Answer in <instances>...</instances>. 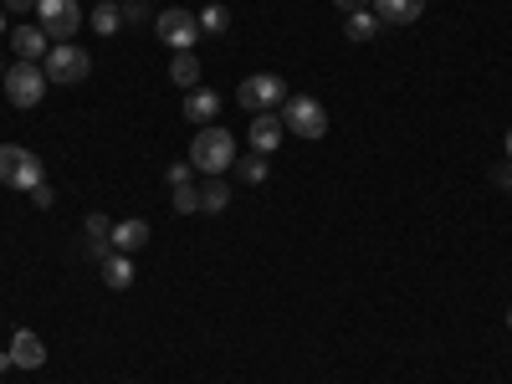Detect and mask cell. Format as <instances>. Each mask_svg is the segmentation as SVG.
<instances>
[{
    "mask_svg": "<svg viewBox=\"0 0 512 384\" xmlns=\"http://www.w3.org/2000/svg\"><path fill=\"white\" fill-rule=\"evenodd\" d=\"M190 164L205 169V175H226V169L236 164V139H231V128L221 123H205L195 144H190Z\"/></svg>",
    "mask_w": 512,
    "mask_h": 384,
    "instance_id": "cell-1",
    "label": "cell"
},
{
    "mask_svg": "<svg viewBox=\"0 0 512 384\" xmlns=\"http://www.w3.org/2000/svg\"><path fill=\"white\" fill-rule=\"evenodd\" d=\"M0 185L31 195L36 185H47V164H41V154H31L21 144H0Z\"/></svg>",
    "mask_w": 512,
    "mask_h": 384,
    "instance_id": "cell-2",
    "label": "cell"
},
{
    "mask_svg": "<svg viewBox=\"0 0 512 384\" xmlns=\"http://www.w3.org/2000/svg\"><path fill=\"white\" fill-rule=\"evenodd\" d=\"M236 103H241L246 113H272V108L287 103V82H282L277 72H251L241 88H236Z\"/></svg>",
    "mask_w": 512,
    "mask_h": 384,
    "instance_id": "cell-3",
    "label": "cell"
},
{
    "mask_svg": "<svg viewBox=\"0 0 512 384\" xmlns=\"http://www.w3.org/2000/svg\"><path fill=\"white\" fill-rule=\"evenodd\" d=\"M282 128H287V134H297V139H323V134H328V108H323L318 98H292V93H287V103H282Z\"/></svg>",
    "mask_w": 512,
    "mask_h": 384,
    "instance_id": "cell-4",
    "label": "cell"
},
{
    "mask_svg": "<svg viewBox=\"0 0 512 384\" xmlns=\"http://www.w3.org/2000/svg\"><path fill=\"white\" fill-rule=\"evenodd\" d=\"M47 82H62V88H72V82H82L93 72V57L82 52V47H72V41H57V47L47 52Z\"/></svg>",
    "mask_w": 512,
    "mask_h": 384,
    "instance_id": "cell-5",
    "label": "cell"
},
{
    "mask_svg": "<svg viewBox=\"0 0 512 384\" xmlns=\"http://www.w3.org/2000/svg\"><path fill=\"white\" fill-rule=\"evenodd\" d=\"M0 82H6V98H11L16 108H36L41 93H47V72H41L36 62H16Z\"/></svg>",
    "mask_w": 512,
    "mask_h": 384,
    "instance_id": "cell-6",
    "label": "cell"
},
{
    "mask_svg": "<svg viewBox=\"0 0 512 384\" xmlns=\"http://www.w3.org/2000/svg\"><path fill=\"white\" fill-rule=\"evenodd\" d=\"M36 16H41L47 41H67L82 26V6H77V0H36Z\"/></svg>",
    "mask_w": 512,
    "mask_h": 384,
    "instance_id": "cell-7",
    "label": "cell"
},
{
    "mask_svg": "<svg viewBox=\"0 0 512 384\" xmlns=\"http://www.w3.org/2000/svg\"><path fill=\"white\" fill-rule=\"evenodd\" d=\"M154 26H159V41L175 52H195V41L205 36L200 16H190V11H164V16H154Z\"/></svg>",
    "mask_w": 512,
    "mask_h": 384,
    "instance_id": "cell-8",
    "label": "cell"
},
{
    "mask_svg": "<svg viewBox=\"0 0 512 384\" xmlns=\"http://www.w3.org/2000/svg\"><path fill=\"white\" fill-rule=\"evenodd\" d=\"M369 11L379 16V26H415L425 16V0H369Z\"/></svg>",
    "mask_w": 512,
    "mask_h": 384,
    "instance_id": "cell-9",
    "label": "cell"
},
{
    "mask_svg": "<svg viewBox=\"0 0 512 384\" xmlns=\"http://www.w3.org/2000/svg\"><path fill=\"white\" fill-rule=\"evenodd\" d=\"M282 113H251V149L256 154H277V144H282Z\"/></svg>",
    "mask_w": 512,
    "mask_h": 384,
    "instance_id": "cell-10",
    "label": "cell"
},
{
    "mask_svg": "<svg viewBox=\"0 0 512 384\" xmlns=\"http://www.w3.org/2000/svg\"><path fill=\"white\" fill-rule=\"evenodd\" d=\"M11 364H16V369H41V364H47V344H41L31 328H21V333L11 338Z\"/></svg>",
    "mask_w": 512,
    "mask_h": 384,
    "instance_id": "cell-11",
    "label": "cell"
},
{
    "mask_svg": "<svg viewBox=\"0 0 512 384\" xmlns=\"http://www.w3.org/2000/svg\"><path fill=\"white\" fill-rule=\"evenodd\" d=\"M11 47H16L21 62H36V57L52 52V41H47V31H36V26H11Z\"/></svg>",
    "mask_w": 512,
    "mask_h": 384,
    "instance_id": "cell-12",
    "label": "cell"
},
{
    "mask_svg": "<svg viewBox=\"0 0 512 384\" xmlns=\"http://www.w3.org/2000/svg\"><path fill=\"white\" fill-rule=\"evenodd\" d=\"M216 113H221V98L210 93V88H195V93L185 98V118L200 123V128H205V123H216Z\"/></svg>",
    "mask_w": 512,
    "mask_h": 384,
    "instance_id": "cell-13",
    "label": "cell"
},
{
    "mask_svg": "<svg viewBox=\"0 0 512 384\" xmlns=\"http://www.w3.org/2000/svg\"><path fill=\"white\" fill-rule=\"evenodd\" d=\"M88 246H93V262L113 256V221L103 216V210H93V216H88Z\"/></svg>",
    "mask_w": 512,
    "mask_h": 384,
    "instance_id": "cell-14",
    "label": "cell"
},
{
    "mask_svg": "<svg viewBox=\"0 0 512 384\" xmlns=\"http://www.w3.org/2000/svg\"><path fill=\"white\" fill-rule=\"evenodd\" d=\"M144 241H149V221H118L113 226V251H123V256H134Z\"/></svg>",
    "mask_w": 512,
    "mask_h": 384,
    "instance_id": "cell-15",
    "label": "cell"
},
{
    "mask_svg": "<svg viewBox=\"0 0 512 384\" xmlns=\"http://www.w3.org/2000/svg\"><path fill=\"white\" fill-rule=\"evenodd\" d=\"M103 282L113 287V292H123V287H134V262H128V256L123 251H113V256H103Z\"/></svg>",
    "mask_w": 512,
    "mask_h": 384,
    "instance_id": "cell-16",
    "label": "cell"
},
{
    "mask_svg": "<svg viewBox=\"0 0 512 384\" xmlns=\"http://www.w3.org/2000/svg\"><path fill=\"white\" fill-rule=\"evenodd\" d=\"M169 77H175V88L195 93V88H200V57H195V52H175V62H169Z\"/></svg>",
    "mask_w": 512,
    "mask_h": 384,
    "instance_id": "cell-17",
    "label": "cell"
},
{
    "mask_svg": "<svg viewBox=\"0 0 512 384\" xmlns=\"http://www.w3.org/2000/svg\"><path fill=\"white\" fill-rule=\"evenodd\" d=\"M118 26H123V6H113V0H98V6H93V31H98V36H118Z\"/></svg>",
    "mask_w": 512,
    "mask_h": 384,
    "instance_id": "cell-18",
    "label": "cell"
},
{
    "mask_svg": "<svg viewBox=\"0 0 512 384\" xmlns=\"http://www.w3.org/2000/svg\"><path fill=\"white\" fill-rule=\"evenodd\" d=\"M231 205V185L221 180V175H210V185L200 190V210H210V216H216V210H226Z\"/></svg>",
    "mask_w": 512,
    "mask_h": 384,
    "instance_id": "cell-19",
    "label": "cell"
},
{
    "mask_svg": "<svg viewBox=\"0 0 512 384\" xmlns=\"http://www.w3.org/2000/svg\"><path fill=\"white\" fill-rule=\"evenodd\" d=\"M349 41H369V36H379V16L374 11H349Z\"/></svg>",
    "mask_w": 512,
    "mask_h": 384,
    "instance_id": "cell-20",
    "label": "cell"
},
{
    "mask_svg": "<svg viewBox=\"0 0 512 384\" xmlns=\"http://www.w3.org/2000/svg\"><path fill=\"white\" fill-rule=\"evenodd\" d=\"M236 175H241L246 185H262V180L272 175V164H267V154H251V159H236Z\"/></svg>",
    "mask_w": 512,
    "mask_h": 384,
    "instance_id": "cell-21",
    "label": "cell"
},
{
    "mask_svg": "<svg viewBox=\"0 0 512 384\" xmlns=\"http://www.w3.org/2000/svg\"><path fill=\"white\" fill-rule=\"evenodd\" d=\"M226 26H231V11H226V6H205V11H200V31H205V36H221Z\"/></svg>",
    "mask_w": 512,
    "mask_h": 384,
    "instance_id": "cell-22",
    "label": "cell"
},
{
    "mask_svg": "<svg viewBox=\"0 0 512 384\" xmlns=\"http://www.w3.org/2000/svg\"><path fill=\"white\" fill-rule=\"evenodd\" d=\"M169 200H175V210H180V216L200 210V190H195V185H175V195H169Z\"/></svg>",
    "mask_w": 512,
    "mask_h": 384,
    "instance_id": "cell-23",
    "label": "cell"
},
{
    "mask_svg": "<svg viewBox=\"0 0 512 384\" xmlns=\"http://www.w3.org/2000/svg\"><path fill=\"white\" fill-rule=\"evenodd\" d=\"M0 11H11V16H26V11H36V0H0Z\"/></svg>",
    "mask_w": 512,
    "mask_h": 384,
    "instance_id": "cell-24",
    "label": "cell"
},
{
    "mask_svg": "<svg viewBox=\"0 0 512 384\" xmlns=\"http://www.w3.org/2000/svg\"><path fill=\"white\" fill-rule=\"evenodd\" d=\"M190 169L195 164H169V185H190Z\"/></svg>",
    "mask_w": 512,
    "mask_h": 384,
    "instance_id": "cell-25",
    "label": "cell"
},
{
    "mask_svg": "<svg viewBox=\"0 0 512 384\" xmlns=\"http://www.w3.org/2000/svg\"><path fill=\"white\" fill-rule=\"evenodd\" d=\"M31 200H36L41 210H52V200H57V195H52V185H36V190H31Z\"/></svg>",
    "mask_w": 512,
    "mask_h": 384,
    "instance_id": "cell-26",
    "label": "cell"
},
{
    "mask_svg": "<svg viewBox=\"0 0 512 384\" xmlns=\"http://www.w3.org/2000/svg\"><path fill=\"white\" fill-rule=\"evenodd\" d=\"M144 16H149V11H144V6H139V0H128V6H123V21H134V26H139V21H144Z\"/></svg>",
    "mask_w": 512,
    "mask_h": 384,
    "instance_id": "cell-27",
    "label": "cell"
},
{
    "mask_svg": "<svg viewBox=\"0 0 512 384\" xmlns=\"http://www.w3.org/2000/svg\"><path fill=\"white\" fill-rule=\"evenodd\" d=\"M338 11H369V0H333Z\"/></svg>",
    "mask_w": 512,
    "mask_h": 384,
    "instance_id": "cell-28",
    "label": "cell"
},
{
    "mask_svg": "<svg viewBox=\"0 0 512 384\" xmlns=\"http://www.w3.org/2000/svg\"><path fill=\"white\" fill-rule=\"evenodd\" d=\"M497 185H512V164H497Z\"/></svg>",
    "mask_w": 512,
    "mask_h": 384,
    "instance_id": "cell-29",
    "label": "cell"
},
{
    "mask_svg": "<svg viewBox=\"0 0 512 384\" xmlns=\"http://www.w3.org/2000/svg\"><path fill=\"white\" fill-rule=\"evenodd\" d=\"M0 36H11V31H6V11H0Z\"/></svg>",
    "mask_w": 512,
    "mask_h": 384,
    "instance_id": "cell-30",
    "label": "cell"
},
{
    "mask_svg": "<svg viewBox=\"0 0 512 384\" xmlns=\"http://www.w3.org/2000/svg\"><path fill=\"white\" fill-rule=\"evenodd\" d=\"M507 159H512V134H507Z\"/></svg>",
    "mask_w": 512,
    "mask_h": 384,
    "instance_id": "cell-31",
    "label": "cell"
},
{
    "mask_svg": "<svg viewBox=\"0 0 512 384\" xmlns=\"http://www.w3.org/2000/svg\"><path fill=\"white\" fill-rule=\"evenodd\" d=\"M507 328H512V308H507Z\"/></svg>",
    "mask_w": 512,
    "mask_h": 384,
    "instance_id": "cell-32",
    "label": "cell"
},
{
    "mask_svg": "<svg viewBox=\"0 0 512 384\" xmlns=\"http://www.w3.org/2000/svg\"><path fill=\"white\" fill-rule=\"evenodd\" d=\"M0 77H6V62H0Z\"/></svg>",
    "mask_w": 512,
    "mask_h": 384,
    "instance_id": "cell-33",
    "label": "cell"
}]
</instances>
